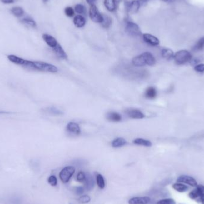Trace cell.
I'll use <instances>...</instances> for the list:
<instances>
[{"label":"cell","mask_w":204,"mask_h":204,"mask_svg":"<svg viewBox=\"0 0 204 204\" xmlns=\"http://www.w3.org/2000/svg\"><path fill=\"white\" fill-rule=\"evenodd\" d=\"M33 71H38L46 72L56 73L58 71L56 66L44 62L33 61Z\"/></svg>","instance_id":"cell-1"},{"label":"cell","mask_w":204,"mask_h":204,"mask_svg":"<svg viewBox=\"0 0 204 204\" xmlns=\"http://www.w3.org/2000/svg\"><path fill=\"white\" fill-rule=\"evenodd\" d=\"M192 59L191 53L186 50L178 51L174 56V59L177 65H184L190 62Z\"/></svg>","instance_id":"cell-2"},{"label":"cell","mask_w":204,"mask_h":204,"mask_svg":"<svg viewBox=\"0 0 204 204\" xmlns=\"http://www.w3.org/2000/svg\"><path fill=\"white\" fill-rule=\"evenodd\" d=\"M125 31L131 37H136L142 35V32L138 25L130 21H127L125 25Z\"/></svg>","instance_id":"cell-3"},{"label":"cell","mask_w":204,"mask_h":204,"mask_svg":"<svg viewBox=\"0 0 204 204\" xmlns=\"http://www.w3.org/2000/svg\"><path fill=\"white\" fill-rule=\"evenodd\" d=\"M75 171V169L72 166H67L62 169L59 174L61 181L64 183H67L73 175Z\"/></svg>","instance_id":"cell-4"},{"label":"cell","mask_w":204,"mask_h":204,"mask_svg":"<svg viewBox=\"0 0 204 204\" xmlns=\"http://www.w3.org/2000/svg\"><path fill=\"white\" fill-rule=\"evenodd\" d=\"M89 16L92 22L95 23H102L103 20V14L99 12L95 4L91 6L89 10Z\"/></svg>","instance_id":"cell-5"},{"label":"cell","mask_w":204,"mask_h":204,"mask_svg":"<svg viewBox=\"0 0 204 204\" xmlns=\"http://www.w3.org/2000/svg\"><path fill=\"white\" fill-rule=\"evenodd\" d=\"M177 181L179 183L189 184V186H193V187L197 186V180L195 178L192 177L191 176H186V175L180 176L178 178Z\"/></svg>","instance_id":"cell-6"},{"label":"cell","mask_w":204,"mask_h":204,"mask_svg":"<svg viewBox=\"0 0 204 204\" xmlns=\"http://www.w3.org/2000/svg\"><path fill=\"white\" fill-rule=\"evenodd\" d=\"M143 38L145 41V42L151 45L152 46H157L160 42L158 40V38L152 35L149 33H145L143 35Z\"/></svg>","instance_id":"cell-7"},{"label":"cell","mask_w":204,"mask_h":204,"mask_svg":"<svg viewBox=\"0 0 204 204\" xmlns=\"http://www.w3.org/2000/svg\"><path fill=\"white\" fill-rule=\"evenodd\" d=\"M140 2L139 0H132L127 4V11L131 14L136 13L140 7Z\"/></svg>","instance_id":"cell-8"},{"label":"cell","mask_w":204,"mask_h":204,"mask_svg":"<svg viewBox=\"0 0 204 204\" xmlns=\"http://www.w3.org/2000/svg\"><path fill=\"white\" fill-rule=\"evenodd\" d=\"M151 198L148 197H134L128 201L129 204H147L149 203Z\"/></svg>","instance_id":"cell-9"},{"label":"cell","mask_w":204,"mask_h":204,"mask_svg":"<svg viewBox=\"0 0 204 204\" xmlns=\"http://www.w3.org/2000/svg\"><path fill=\"white\" fill-rule=\"evenodd\" d=\"M132 63L136 66H145L146 65V62L145 55L143 53L136 56L132 60Z\"/></svg>","instance_id":"cell-10"},{"label":"cell","mask_w":204,"mask_h":204,"mask_svg":"<svg viewBox=\"0 0 204 204\" xmlns=\"http://www.w3.org/2000/svg\"><path fill=\"white\" fill-rule=\"evenodd\" d=\"M42 38L44 41L46 42L47 44L52 48L56 46L59 43L57 42V40H56L53 36L48 35V34H44L42 35Z\"/></svg>","instance_id":"cell-11"},{"label":"cell","mask_w":204,"mask_h":204,"mask_svg":"<svg viewBox=\"0 0 204 204\" xmlns=\"http://www.w3.org/2000/svg\"><path fill=\"white\" fill-rule=\"evenodd\" d=\"M84 189L90 191L92 190L94 186V180L92 175L90 174H86V179L84 181Z\"/></svg>","instance_id":"cell-12"},{"label":"cell","mask_w":204,"mask_h":204,"mask_svg":"<svg viewBox=\"0 0 204 204\" xmlns=\"http://www.w3.org/2000/svg\"><path fill=\"white\" fill-rule=\"evenodd\" d=\"M67 130L75 135H79L81 133V129L79 125L75 122H71L67 125Z\"/></svg>","instance_id":"cell-13"},{"label":"cell","mask_w":204,"mask_h":204,"mask_svg":"<svg viewBox=\"0 0 204 204\" xmlns=\"http://www.w3.org/2000/svg\"><path fill=\"white\" fill-rule=\"evenodd\" d=\"M53 51L56 54V55L62 59H66L67 58V54H66V52H65V50L63 49V48L62 46L60 45L59 44H58L56 46L52 48Z\"/></svg>","instance_id":"cell-14"},{"label":"cell","mask_w":204,"mask_h":204,"mask_svg":"<svg viewBox=\"0 0 204 204\" xmlns=\"http://www.w3.org/2000/svg\"><path fill=\"white\" fill-rule=\"evenodd\" d=\"M127 114L130 118L133 119H143L145 118V115L139 110L131 109L127 111Z\"/></svg>","instance_id":"cell-15"},{"label":"cell","mask_w":204,"mask_h":204,"mask_svg":"<svg viewBox=\"0 0 204 204\" xmlns=\"http://www.w3.org/2000/svg\"><path fill=\"white\" fill-rule=\"evenodd\" d=\"M73 23L77 27L82 28L85 26L86 20L82 16L77 15L73 18Z\"/></svg>","instance_id":"cell-16"},{"label":"cell","mask_w":204,"mask_h":204,"mask_svg":"<svg viewBox=\"0 0 204 204\" xmlns=\"http://www.w3.org/2000/svg\"><path fill=\"white\" fill-rule=\"evenodd\" d=\"M145 96L147 99H155L157 96V90L153 87H150L145 91Z\"/></svg>","instance_id":"cell-17"},{"label":"cell","mask_w":204,"mask_h":204,"mask_svg":"<svg viewBox=\"0 0 204 204\" xmlns=\"http://www.w3.org/2000/svg\"><path fill=\"white\" fill-rule=\"evenodd\" d=\"M7 58L11 62L13 63L16 65H20V66H22L23 65V64L25 63V60L22 59V58L19 57H17V56H16L15 55H13V54L8 55L7 56Z\"/></svg>","instance_id":"cell-18"},{"label":"cell","mask_w":204,"mask_h":204,"mask_svg":"<svg viewBox=\"0 0 204 204\" xmlns=\"http://www.w3.org/2000/svg\"><path fill=\"white\" fill-rule=\"evenodd\" d=\"M106 118L109 121L113 122H119L122 119L121 116L118 113L114 112H109L106 115Z\"/></svg>","instance_id":"cell-19"},{"label":"cell","mask_w":204,"mask_h":204,"mask_svg":"<svg viewBox=\"0 0 204 204\" xmlns=\"http://www.w3.org/2000/svg\"><path fill=\"white\" fill-rule=\"evenodd\" d=\"M104 4L106 9L111 12H114L117 8L115 0H105Z\"/></svg>","instance_id":"cell-20"},{"label":"cell","mask_w":204,"mask_h":204,"mask_svg":"<svg viewBox=\"0 0 204 204\" xmlns=\"http://www.w3.org/2000/svg\"><path fill=\"white\" fill-rule=\"evenodd\" d=\"M6 204H24L23 199L18 196H12L6 199Z\"/></svg>","instance_id":"cell-21"},{"label":"cell","mask_w":204,"mask_h":204,"mask_svg":"<svg viewBox=\"0 0 204 204\" xmlns=\"http://www.w3.org/2000/svg\"><path fill=\"white\" fill-rule=\"evenodd\" d=\"M143 54L145 55L146 65H147L149 66H153L155 64L156 60L152 53H149V52H145Z\"/></svg>","instance_id":"cell-22"},{"label":"cell","mask_w":204,"mask_h":204,"mask_svg":"<svg viewBox=\"0 0 204 204\" xmlns=\"http://www.w3.org/2000/svg\"><path fill=\"white\" fill-rule=\"evenodd\" d=\"M127 144V142L124 138H119L114 139L112 142V146L114 148H118L124 146Z\"/></svg>","instance_id":"cell-23"},{"label":"cell","mask_w":204,"mask_h":204,"mask_svg":"<svg viewBox=\"0 0 204 204\" xmlns=\"http://www.w3.org/2000/svg\"><path fill=\"white\" fill-rule=\"evenodd\" d=\"M161 55L165 59L170 60L174 58V54L171 49L164 48L161 51Z\"/></svg>","instance_id":"cell-24"},{"label":"cell","mask_w":204,"mask_h":204,"mask_svg":"<svg viewBox=\"0 0 204 204\" xmlns=\"http://www.w3.org/2000/svg\"><path fill=\"white\" fill-rule=\"evenodd\" d=\"M20 22L26 25L27 27H36L37 24L35 20L31 17H25L20 19Z\"/></svg>","instance_id":"cell-25"},{"label":"cell","mask_w":204,"mask_h":204,"mask_svg":"<svg viewBox=\"0 0 204 204\" xmlns=\"http://www.w3.org/2000/svg\"><path fill=\"white\" fill-rule=\"evenodd\" d=\"M10 12L12 14H13L14 16L17 17H20L22 16H23V14L25 13V12L23 10V9L22 7H13L11 10H10Z\"/></svg>","instance_id":"cell-26"},{"label":"cell","mask_w":204,"mask_h":204,"mask_svg":"<svg viewBox=\"0 0 204 204\" xmlns=\"http://www.w3.org/2000/svg\"><path fill=\"white\" fill-rule=\"evenodd\" d=\"M172 188L179 192H184L189 190V187L182 183H177L172 185Z\"/></svg>","instance_id":"cell-27"},{"label":"cell","mask_w":204,"mask_h":204,"mask_svg":"<svg viewBox=\"0 0 204 204\" xmlns=\"http://www.w3.org/2000/svg\"><path fill=\"white\" fill-rule=\"evenodd\" d=\"M133 143L136 145L144 146L146 147H150L152 146L151 142L143 138H136L133 141Z\"/></svg>","instance_id":"cell-28"},{"label":"cell","mask_w":204,"mask_h":204,"mask_svg":"<svg viewBox=\"0 0 204 204\" xmlns=\"http://www.w3.org/2000/svg\"><path fill=\"white\" fill-rule=\"evenodd\" d=\"M204 48V37H202L198 40L197 42L195 44V45L193 47V49L195 51H201Z\"/></svg>","instance_id":"cell-29"},{"label":"cell","mask_w":204,"mask_h":204,"mask_svg":"<svg viewBox=\"0 0 204 204\" xmlns=\"http://www.w3.org/2000/svg\"><path fill=\"white\" fill-rule=\"evenodd\" d=\"M103 22L102 23V25L104 28L107 29L112 24V19L109 16L105 14H103Z\"/></svg>","instance_id":"cell-30"},{"label":"cell","mask_w":204,"mask_h":204,"mask_svg":"<svg viewBox=\"0 0 204 204\" xmlns=\"http://www.w3.org/2000/svg\"><path fill=\"white\" fill-rule=\"evenodd\" d=\"M96 179H97V185L99 187L102 189H104L105 187V180L103 177V176L101 174H98L97 175Z\"/></svg>","instance_id":"cell-31"},{"label":"cell","mask_w":204,"mask_h":204,"mask_svg":"<svg viewBox=\"0 0 204 204\" xmlns=\"http://www.w3.org/2000/svg\"><path fill=\"white\" fill-rule=\"evenodd\" d=\"M197 189L199 191V197H201V201L202 204H204V186L200 184L197 186Z\"/></svg>","instance_id":"cell-32"},{"label":"cell","mask_w":204,"mask_h":204,"mask_svg":"<svg viewBox=\"0 0 204 204\" xmlns=\"http://www.w3.org/2000/svg\"><path fill=\"white\" fill-rule=\"evenodd\" d=\"M75 11L78 14H84L86 8L82 4H77L75 6Z\"/></svg>","instance_id":"cell-33"},{"label":"cell","mask_w":204,"mask_h":204,"mask_svg":"<svg viewBox=\"0 0 204 204\" xmlns=\"http://www.w3.org/2000/svg\"><path fill=\"white\" fill-rule=\"evenodd\" d=\"M91 200V198L88 195H82L78 198V201L81 204H87Z\"/></svg>","instance_id":"cell-34"},{"label":"cell","mask_w":204,"mask_h":204,"mask_svg":"<svg viewBox=\"0 0 204 204\" xmlns=\"http://www.w3.org/2000/svg\"><path fill=\"white\" fill-rule=\"evenodd\" d=\"M157 204H176V202L172 199H164L158 201Z\"/></svg>","instance_id":"cell-35"},{"label":"cell","mask_w":204,"mask_h":204,"mask_svg":"<svg viewBox=\"0 0 204 204\" xmlns=\"http://www.w3.org/2000/svg\"><path fill=\"white\" fill-rule=\"evenodd\" d=\"M47 112L52 113L53 115H62L63 114V112L60 111L59 109H57L56 107H50L47 109Z\"/></svg>","instance_id":"cell-36"},{"label":"cell","mask_w":204,"mask_h":204,"mask_svg":"<svg viewBox=\"0 0 204 204\" xmlns=\"http://www.w3.org/2000/svg\"><path fill=\"white\" fill-rule=\"evenodd\" d=\"M65 13L67 16L71 17L74 16L75 12L72 7H67L65 8Z\"/></svg>","instance_id":"cell-37"},{"label":"cell","mask_w":204,"mask_h":204,"mask_svg":"<svg viewBox=\"0 0 204 204\" xmlns=\"http://www.w3.org/2000/svg\"><path fill=\"white\" fill-rule=\"evenodd\" d=\"M48 182L52 186H56L57 184V179L55 176H51L48 178Z\"/></svg>","instance_id":"cell-38"},{"label":"cell","mask_w":204,"mask_h":204,"mask_svg":"<svg viewBox=\"0 0 204 204\" xmlns=\"http://www.w3.org/2000/svg\"><path fill=\"white\" fill-rule=\"evenodd\" d=\"M199 197V191L197 190V188L195 190H193L189 193V197L192 199H195Z\"/></svg>","instance_id":"cell-39"},{"label":"cell","mask_w":204,"mask_h":204,"mask_svg":"<svg viewBox=\"0 0 204 204\" xmlns=\"http://www.w3.org/2000/svg\"><path fill=\"white\" fill-rule=\"evenodd\" d=\"M77 180L79 181V182H84L85 179H86V174L82 171H80L79 173L77 174Z\"/></svg>","instance_id":"cell-40"},{"label":"cell","mask_w":204,"mask_h":204,"mask_svg":"<svg viewBox=\"0 0 204 204\" xmlns=\"http://www.w3.org/2000/svg\"><path fill=\"white\" fill-rule=\"evenodd\" d=\"M194 69L197 72H204V64H199L197 66H195Z\"/></svg>","instance_id":"cell-41"},{"label":"cell","mask_w":204,"mask_h":204,"mask_svg":"<svg viewBox=\"0 0 204 204\" xmlns=\"http://www.w3.org/2000/svg\"><path fill=\"white\" fill-rule=\"evenodd\" d=\"M75 193L77 195H82L84 192V188L82 187H77L75 188Z\"/></svg>","instance_id":"cell-42"},{"label":"cell","mask_w":204,"mask_h":204,"mask_svg":"<svg viewBox=\"0 0 204 204\" xmlns=\"http://www.w3.org/2000/svg\"><path fill=\"white\" fill-rule=\"evenodd\" d=\"M0 1L6 4H13L14 2V0H0Z\"/></svg>","instance_id":"cell-43"},{"label":"cell","mask_w":204,"mask_h":204,"mask_svg":"<svg viewBox=\"0 0 204 204\" xmlns=\"http://www.w3.org/2000/svg\"><path fill=\"white\" fill-rule=\"evenodd\" d=\"M199 62H200V60H199L198 59H192V60L190 61V63H192V65H195V64H197Z\"/></svg>","instance_id":"cell-44"},{"label":"cell","mask_w":204,"mask_h":204,"mask_svg":"<svg viewBox=\"0 0 204 204\" xmlns=\"http://www.w3.org/2000/svg\"><path fill=\"white\" fill-rule=\"evenodd\" d=\"M86 1H87V2L89 5L92 6V5H94V3H95V2L96 1V0H86Z\"/></svg>","instance_id":"cell-45"},{"label":"cell","mask_w":204,"mask_h":204,"mask_svg":"<svg viewBox=\"0 0 204 204\" xmlns=\"http://www.w3.org/2000/svg\"><path fill=\"white\" fill-rule=\"evenodd\" d=\"M147 1H149V0H139V1H140V4H141V5L143 4H144L145 2H146Z\"/></svg>","instance_id":"cell-46"},{"label":"cell","mask_w":204,"mask_h":204,"mask_svg":"<svg viewBox=\"0 0 204 204\" xmlns=\"http://www.w3.org/2000/svg\"><path fill=\"white\" fill-rule=\"evenodd\" d=\"M42 1H43L44 3H46V2H47L48 1V0H42Z\"/></svg>","instance_id":"cell-47"},{"label":"cell","mask_w":204,"mask_h":204,"mask_svg":"<svg viewBox=\"0 0 204 204\" xmlns=\"http://www.w3.org/2000/svg\"><path fill=\"white\" fill-rule=\"evenodd\" d=\"M163 1H165V2H168V1H170V0H162Z\"/></svg>","instance_id":"cell-48"}]
</instances>
